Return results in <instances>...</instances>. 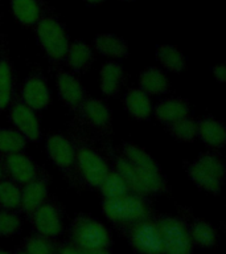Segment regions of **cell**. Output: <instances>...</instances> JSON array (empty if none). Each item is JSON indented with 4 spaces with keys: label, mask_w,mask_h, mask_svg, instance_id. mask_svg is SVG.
Returning <instances> with one entry per match:
<instances>
[{
    "label": "cell",
    "mask_w": 226,
    "mask_h": 254,
    "mask_svg": "<svg viewBox=\"0 0 226 254\" xmlns=\"http://www.w3.org/2000/svg\"><path fill=\"white\" fill-rule=\"evenodd\" d=\"M196 123H197V138L201 139V142L205 143L206 146L220 148L225 144L226 131L224 123L212 117H204L196 121Z\"/></svg>",
    "instance_id": "ffe728a7"
},
{
    "label": "cell",
    "mask_w": 226,
    "mask_h": 254,
    "mask_svg": "<svg viewBox=\"0 0 226 254\" xmlns=\"http://www.w3.org/2000/svg\"><path fill=\"white\" fill-rule=\"evenodd\" d=\"M196 160L201 166L205 167L206 170L210 171L214 176H217L220 180L224 182L226 175V167L220 155L213 152V151H206V152H202V154L198 155V158Z\"/></svg>",
    "instance_id": "836d02e7"
},
{
    "label": "cell",
    "mask_w": 226,
    "mask_h": 254,
    "mask_svg": "<svg viewBox=\"0 0 226 254\" xmlns=\"http://www.w3.org/2000/svg\"><path fill=\"white\" fill-rule=\"evenodd\" d=\"M185 171L190 180L198 188H201L202 190H205V192L212 194H218L221 192L222 180H220L217 176H214L210 171H208L205 167L201 166L197 160L186 162Z\"/></svg>",
    "instance_id": "7402d4cb"
},
{
    "label": "cell",
    "mask_w": 226,
    "mask_h": 254,
    "mask_svg": "<svg viewBox=\"0 0 226 254\" xmlns=\"http://www.w3.org/2000/svg\"><path fill=\"white\" fill-rule=\"evenodd\" d=\"M47 154L51 162L62 171L69 182L77 184L74 167V147L67 135L52 134L47 139Z\"/></svg>",
    "instance_id": "30bf717a"
},
{
    "label": "cell",
    "mask_w": 226,
    "mask_h": 254,
    "mask_svg": "<svg viewBox=\"0 0 226 254\" xmlns=\"http://www.w3.org/2000/svg\"><path fill=\"white\" fill-rule=\"evenodd\" d=\"M20 99L32 110L41 111L51 102V93L45 77L40 71H33L24 79Z\"/></svg>",
    "instance_id": "4fadbf2b"
},
{
    "label": "cell",
    "mask_w": 226,
    "mask_h": 254,
    "mask_svg": "<svg viewBox=\"0 0 226 254\" xmlns=\"http://www.w3.org/2000/svg\"><path fill=\"white\" fill-rule=\"evenodd\" d=\"M57 254H87V252L79 249L78 246L71 244L70 241H57L56 240Z\"/></svg>",
    "instance_id": "e575fe53"
},
{
    "label": "cell",
    "mask_w": 226,
    "mask_h": 254,
    "mask_svg": "<svg viewBox=\"0 0 226 254\" xmlns=\"http://www.w3.org/2000/svg\"><path fill=\"white\" fill-rule=\"evenodd\" d=\"M213 74H214V78L217 79L220 83H224L225 82V78H226V71H225V65L221 64V65H217V66L213 67Z\"/></svg>",
    "instance_id": "d590c367"
},
{
    "label": "cell",
    "mask_w": 226,
    "mask_h": 254,
    "mask_svg": "<svg viewBox=\"0 0 226 254\" xmlns=\"http://www.w3.org/2000/svg\"><path fill=\"white\" fill-rule=\"evenodd\" d=\"M28 218L35 233L49 238H57L63 233L62 208L57 200L48 198Z\"/></svg>",
    "instance_id": "9c48e42d"
},
{
    "label": "cell",
    "mask_w": 226,
    "mask_h": 254,
    "mask_svg": "<svg viewBox=\"0 0 226 254\" xmlns=\"http://www.w3.org/2000/svg\"><path fill=\"white\" fill-rule=\"evenodd\" d=\"M180 210H181L182 217L185 218L190 240L194 246L212 248V246L217 245L218 233L212 224L202 218L194 217L193 214L190 213V210H186L185 208H180Z\"/></svg>",
    "instance_id": "2e32d148"
},
{
    "label": "cell",
    "mask_w": 226,
    "mask_h": 254,
    "mask_svg": "<svg viewBox=\"0 0 226 254\" xmlns=\"http://www.w3.org/2000/svg\"><path fill=\"white\" fill-rule=\"evenodd\" d=\"M69 241L85 252H95L110 249L113 237L102 222L87 214H78L69 226Z\"/></svg>",
    "instance_id": "277c9868"
},
{
    "label": "cell",
    "mask_w": 226,
    "mask_h": 254,
    "mask_svg": "<svg viewBox=\"0 0 226 254\" xmlns=\"http://www.w3.org/2000/svg\"><path fill=\"white\" fill-rule=\"evenodd\" d=\"M62 61L70 67L73 73L82 74L90 69L91 64L94 61L93 49L83 41L70 43Z\"/></svg>",
    "instance_id": "e0dca14e"
},
{
    "label": "cell",
    "mask_w": 226,
    "mask_h": 254,
    "mask_svg": "<svg viewBox=\"0 0 226 254\" xmlns=\"http://www.w3.org/2000/svg\"><path fill=\"white\" fill-rule=\"evenodd\" d=\"M9 118L15 130L19 131L27 142H39L41 138V128L36 111L25 105L20 97H13L9 103Z\"/></svg>",
    "instance_id": "8fae6325"
},
{
    "label": "cell",
    "mask_w": 226,
    "mask_h": 254,
    "mask_svg": "<svg viewBox=\"0 0 226 254\" xmlns=\"http://www.w3.org/2000/svg\"><path fill=\"white\" fill-rule=\"evenodd\" d=\"M0 162L3 166L4 176L11 179L19 186H24L40 174L35 163L31 158L25 155V152H15V154L0 156Z\"/></svg>",
    "instance_id": "5bb4252c"
},
{
    "label": "cell",
    "mask_w": 226,
    "mask_h": 254,
    "mask_svg": "<svg viewBox=\"0 0 226 254\" xmlns=\"http://www.w3.org/2000/svg\"><path fill=\"white\" fill-rule=\"evenodd\" d=\"M98 190L101 192L103 198L120 197V196H124V194L132 192L126 180L111 168L101 183Z\"/></svg>",
    "instance_id": "83f0119b"
},
{
    "label": "cell",
    "mask_w": 226,
    "mask_h": 254,
    "mask_svg": "<svg viewBox=\"0 0 226 254\" xmlns=\"http://www.w3.org/2000/svg\"><path fill=\"white\" fill-rule=\"evenodd\" d=\"M189 111L190 105L186 99L180 98V97H172V98L164 99L155 106L154 117L159 122L164 123L167 126L177 119L189 115Z\"/></svg>",
    "instance_id": "d6986e66"
},
{
    "label": "cell",
    "mask_w": 226,
    "mask_h": 254,
    "mask_svg": "<svg viewBox=\"0 0 226 254\" xmlns=\"http://www.w3.org/2000/svg\"><path fill=\"white\" fill-rule=\"evenodd\" d=\"M127 1H131V0H127Z\"/></svg>",
    "instance_id": "b9f144b4"
},
{
    "label": "cell",
    "mask_w": 226,
    "mask_h": 254,
    "mask_svg": "<svg viewBox=\"0 0 226 254\" xmlns=\"http://www.w3.org/2000/svg\"><path fill=\"white\" fill-rule=\"evenodd\" d=\"M15 97L13 87V70L8 56V52L0 49V110L9 106L12 98Z\"/></svg>",
    "instance_id": "d4e9b609"
},
{
    "label": "cell",
    "mask_w": 226,
    "mask_h": 254,
    "mask_svg": "<svg viewBox=\"0 0 226 254\" xmlns=\"http://www.w3.org/2000/svg\"><path fill=\"white\" fill-rule=\"evenodd\" d=\"M21 186L7 176L0 179V209L19 210Z\"/></svg>",
    "instance_id": "f1b7e54d"
},
{
    "label": "cell",
    "mask_w": 226,
    "mask_h": 254,
    "mask_svg": "<svg viewBox=\"0 0 226 254\" xmlns=\"http://www.w3.org/2000/svg\"><path fill=\"white\" fill-rule=\"evenodd\" d=\"M93 47L101 55L122 59L128 55V44L124 39L111 33H101L93 40Z\"/></svg>",
    "instance_id": "484cf974"
},
{
    "label": "cell",
    "mask_w": 226,
    "mask_h": 254,
    "mask_svg": "<svg viewBox=\"0 0 226 254\" xmlns=\"http://www.w3.org/2000/svg\"><path fill=\"white\" fill-rule=\"evenodd\" d=\"M87 254H111L110 249H101L95 252H87Z\"/></svg>",
    "instance_id": "8d00e7d4"
},
{
    "label": "cell",
    "mask_w": 226,
    "mask_h": 254,
    "mask_svg": "<svg viewBox=\"0 0 226 254\" xmlns=\"http://www.w3.org/2000/svg\"><path fill=\"white\" fill-rule=\"evenodd\" d=\"M48 192H49V179L44 171L33 180L21 186V197H20V213L29 217L40 205L47 201Z\"/></svg>",
    "instance_id": "9a60e30c"
},
{
    "label": "cell",
    "mask_w": 226,
    "mask_h": 254,
    "mask_svg": "<svg viewBox=\"0 0 226 254\" xmlns=\"http://www.w3.org/2000/svg\"><path fill=\"white\" fill-rule=\"evenodd\" d=\"M20 248L28 254H57L56 238L45 237L37 233L24 238Z\"/></svg>",
    "instance_id": "4dcf8cb0"
},
{
    "label": "cell",
    "mask_w": 226,
    "mask_h": 254,
    "mask_svg": "<svg viewBox=\"0 0 226 254\" xmlns=\"http://www.w3.org/2000/svg\"><path fill=\"white\" fill-rule=\"evenodd\" d=\"M119 150L136 172L143 190L148 197L170 193V184L162 174L158 163L147 151L134 143H123Z\"/></svg>",
    "instance_id": "3957f363"
},
{
    "label": "cell",
    "mask_w": 226,
    "mask_h": 254,
    "mask_svg": "<svg viewBox=\"0 0 226 254\" xmlns=\"http://www.w3.org/2000/svg\"><path fill=\"white\" fill-rule=\"evenodd\" d=\"M160 228L163 241V254H193V242L185 218L168 214L155 216Z\"/></svg>",
    "instance_id": "52a82bcc"
},
{
    "label": "cell",
    "mask_w": 226,
    "mask_h": 254,
    "mask_svg": "<svg viewBox=\"0 0 226 254\" xmlns=\"http://www.w3.org/2000/svg\"><path fill=\"white\" fill-rule=\"evenodd\" d=\"M23 221L16 210L0 209V237H9L19 233Z\"/></svg>",
    "instance_id": "d6a6232c"
},
{
    "label": "cell",
    "mask_w": 226,
    "mask_h": 254,
    "mask_svg": "<svg viewBox=\"0 0 226 254\" xmlns=\"http://www.w3.org/2000/svg\"><path fill=\"white\" fill-rule=\"evenodd\" d=\"M13 254H28V253H27V252H24L21 248H19L17 250H15V253H13Z\"/></svg>",
    "instance_id": "f35d334b"
},
{
    "label": "cell",
    "mask_w": 226,
    "mask_h": 254,
    "mask_svg": "<svg viewBox=\"0 0 226 254\" xmlns=\"http://www.w3.org/2000/svg\"><path fill=\"white\" fill-rule=\"evenodd\" d=\"M139 89L147 95H163L170 90V81L158 67H147L139 74Z\"/></svg>",
    "instance_id": "603a6c76"
},
{
    "label": "cell",
    "mask_w": 226,
    "mask_h": 254,
    "mask_svg": "<svg viewBox=\"0 0 226 254\" xmlns=\"http://www.w3.org/2000/svg\"><path fill=\"white\" fill-rule=\"evenodd\" d=\"M156 59L164 69L172 73H181L186 66L185 56L178 48L170 44L159 45L156 49Z\"/></svg>",
    "instance_id": "4316f807"
},
{
    "label": "cell",
    "mask_w": 226,
    "mask_h": 254,
    "mask_svg": "<svg viewBox=\"0 0 226 254\" xmlns=\"http://www.w3.org/2000/svg\"><path fill=\"white\" fill-rule=\"evenodd\" d=\"M102 212L106 218L122 233L128 226L154 216L151 197L130 193L115 198H103Z\"/></svg>",
    "instance_id": "7a4b0ae2"
},
{
    "label": "cell",
    "mask_w": 226,
    "mask_h": 254,
    "mask_svg": "<svg viewBox=\"0 0 226 254\" xmlns=\"http://www.w3.org/2000/svg\"><path fill=\"white\" fill-rule=\"evenodd\" d=\"M99 81L103 94L107 97H116L126 82V73L119 64L111 61L101 67Z\"/></svg>",
    "instance_id": "44dd1931"
},
{
    "label": "cell",
    "mask_w": 226,
    "mask_h": 254,
    "mask_svg": "<svg viewBox=\"0 0 226 254\" xmlns=\"http://www.w3.org/2000/svg\"><path fill=\"white\" fill-rule=\"evenodd\" d=\"M27 140L15 128H0V156L23 152Z\"/></svg>",
    "instance_id": "1f68e13d"
},
{
    "label": "cell",
    "mask_w": 226,
    "mask_h": 254,
    "mask_svg": "<svg viewBox=\"0 0 226 254\" xmlns=\"http://www.w3.org/2000/svg\"><path fill=\"white\" fill-rule=\"evenodd\" d=\"M85 1L89 4H101V3H103L105 0H85Z\"/></svg>",
    "instance_id": "74e56055"
},
{
    "label": "cell",
    "mask_w": 226,
    "mask_h": 254,
    "mask_svg": "<svg viewBox=\"0 0 226 254\" xmlns=\"http://www.w3.org/2000/svg\"><path fill=\"white\" fill-rule=\"evenodd\" d=\"M0 254H11V253H8V252H5V250L0 249Z\"/></svg>",
    "instance_id": "60d3db41"
},
{
    "label": "cell",
    "mask_w": 226,
    "mask_h": 254,
    "mask_svg": "<svg viewBox=\"0 0 226 254\" xmlns=\"http://www.w3.org/2000/svg\"><path fill=\"white\" fill-rule=\"evenodd\" d=\"M11 8L15 19L25 27H35L47 13L44 0H11Z\"/></svg>",
    "instance_id": "ac0fdd59"
},
{
    "label": "cell",
    "mask_w": 226,
    "mask_h": 254,
    "mask_svg": "<svg viewBox=\"0 0 226 254\" xmlns=\"http://www.w3.org/2000/svg\"><path fill=\"white\" fill-rule=\"evenodd\" d=\"M36 39L40 47L43 48L45 55L55 64L61 63L65 57V53L69 47V36L57 17L52 15H45L35 25Z\"/></svg>",
    "instance_id": "8992f818"
},
{
    "label": "cell",
    "mask_w": 226,
    "mask_h": 254,
    "mask_svg": "<svg viewBox=\"0 0 226 254\" xmlns=\"http://www.w3.org/2000/svg\"><path fill=\"white\" fill-rule=\"evenodd\" d=\"M73 114L74 123L90 132L91 136L110 139L113 134V113L103 101L87 95Z\"/></svg>",
    "instance_id": "5b68a950"
},
{
    "label": "cell",
    "mask_w": 226,
    "mask_h": 254,
    "mask_svg": "<svg viewBox=\"0 0 226 254\" xmlns=\"http://www.w3.org/2000/svg\"><path fill=\"white\" fill-rule=\"evenodd\" d=\"M124 107L127 113L136 121H147L152 114V103L150 95H147L139 87H132L124 95Z\"/></svg>",
    "instance_id": "cb8c5ba5"
},
{
    "label": "cell",
    "mask_w": 226,
    "mask_h": 254,
    "mask_svg": "<svg viewBox=\"0 0 226 254\" xmlns=\"http://www.w3.org/2000/svg\"><path fill=\"white\" fill-rule=\"evenodd\" d=\"M4 176V171H3V166H1V162H0V179Z\"/></svg>",
    "instance_id": "ab89813d"
},
{
    "label": "cell",
    "mask_w": 226,
    "mask_h": 254,
    "mask_svg": "<svg viewBox=\"0 0 226 254\" xmlns=\"http://www.w3.org/2000/svg\"><path fill=\"white\" fill-rule=\"evenodd\" d=\"M167 128L178 142L192 143L197 138V123L189 115L167 125Z\"/></svg>",
    "instance_id": "f546056e"
},
{
    "label": "cell",
    "mask_w": 226,
    "mask_h": 254,
    "mask_svg": "<svg viewBox=\"0 0 226 254\" xmlns=\"http://www.w3.org/2000/svg\"><path fill=\"white\" fill-rule=\"evenodd\" d=\"M52 70L55 74L59 99L71 113H74L87 97L85 87L73 71H67L57 66L52 67Z\"/></svg>",
    "instance_id": "7c38bea8"
},
{
    "label": "cell",
    "mask_w": 226,
    "mask_h": 254,
    "mask_svg": "<svg viewBox=\"0 0 226 254\" xmlns=\"http://www.w3.org/2000/svg\"><path fill=\"white\" fill-rule=\"evenodd\" d=\"M122 234L138 254H163L162 233L155 214L128 226Z\"/></svg>",
    "instance_id": "ba28073f"
},
{
    "label": "cell",
    "mask_w": 226,
    "mask_h": 254,
    "mask_svg": "<svg viewBox=\"0 0 226 254\" xmlns=\"http://www.w3.org/2000/svg\"><path fill=\"white\" fill-rule=\"evenodd\" d=\"M67 136L74 147V167L77 184L91 190H98L101 183L110 170L109 163L103 155L99 154L94 144V139L87 131L71 123Z\"/></svg>",
    "instance_id": "6da1fadb"
}]
</instances>
